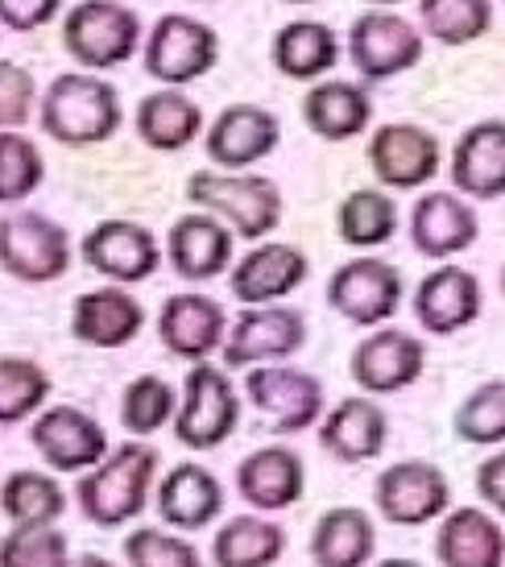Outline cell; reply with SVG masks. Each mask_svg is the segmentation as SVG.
Masks as SVG:
<instances>
[{
  "label": "cell",
  "instance_id": "obj_1",
  "mask_svg": "<svg viewBox=\"0 0 505 567\" xmlns=\"http://www.w3.org/2000/svg\"><path fill=\"white\" fill-rule=\"evenodd\" d=\"M121 125V104L104 80L92 75H59L42 100V128L71 145L104 142Z\"/></svg>",
  "mask_w": 505,
  "mask_h": 567
},
{
  "label": "cell",
  "instance_id": "obj_2",
  "mask_svg": "<svg viewBox=\"0 0 505 567\" xmlns=\"http://www.w3.org/2000/svg\"><path fill=\"white\" fill-rule=\"evenodd\" d=\"M187 195H190V204L220 212L224 220L249 240L274 233L278 220H282V195H278V187H274L269 178H261V174L199 171V174H190Z\"/></svg>",
  "mask_w": 505,
  "mask_h": 567
},
{
  "label": "cell",
  "instance_id": "obj_3",
  "mask_svg": "<svg viewBox=\"0 0 505 567\" xmlns=\"http://www.w3.org/2000/svg\"><path fill=\"white\" fill-rule=\"evenodd\" d=\"M154 464H158L154 452L142 447V443L116 447L109 464L80 485V502H83V509H87V518L100 522V526H116V522L142 514Z\"/></svg>",
  "mask_w": 505,
  "mask_h": 567
},
{
  "label": "cell",
  "instance_id": "obj_4",
  "mask_svg": "<svg viewBox=\"0 0 505 567\" xmlns=\"http://www.w3.org/2000/svg\"><path fill=\"white\" fill-rule=\"evenodd\" d=\"M348 54L364 80H394L423 59V33L414 30L406 17L390 13V9H373V13L352 21Z\"/></svg>",
  "mask_w": 505,
  "mask_h": 567
},
{
  "label": "cell",
  "instance_id": "obj_5",
  "mask_svg": "<svg viewBox=\"0 0 505 567\" xmlns=\"http://www.w3.org/2000/svg\"><path fill=\"white\" fill-rule=\"evenodd\" d=\"M240 419V402L233 381L224 378L212 364H195L187 373V398L178 410L174 435L187 447H216L233 435V426Z\"/></svg>",
  "mask_w": 505,
  "mask_h": 567
},
{
  "label": "cell",
  "instance_id": "obj_6",
  "mask_svg": "<svg viewBox=\"0 0 505 567\" xmlns=\"http://www.w3.org/2000/svg\"><path fill=\"white\" fill-rule=\"evenodd\" d=\"M216 33L212 25L195 21V17H162L154 33H150V50H145V71L162 83H190L216 63Z\"/></svg>",
  "mask_w": 505,
  "mask_h": 567
},
{
  "label": "cell",
  "instance_id": "obj_7",
  "mask_svg": "<svg viewBox=\"0 0 505 567\" xmlns=\"http://www.w3.org/2000/svg\"><path fill=\"white\" fill-rule=\"evenodd\" d=\"M137 33H142L137 17L121 4H109V0H87L66 17V50L83 66L125 63L137 47Z\"/></svg>",
  "mask_w": 505,
  "mask_h": 567
},
{
  "label": "cell",
  "instance_id": "obj_8",
  "mask_svg": "<svg viewBox=\"0 0 505 567\" xmlns=\"http://www.w3.org/2000/svg\"><path fill=\"white\" fill-rule=\"evenodd\" d=\"M328 299L344 319L352 323H385V319L398 311L402 302V274L385 261H373V257H361V261H348L332 274V286H328Z\"/></svg>",
  "mask_w": 505,
  "mask_h": 567
},
{
  "label": "cell",
  "instance_id": "obj_9",
  "mask_svg": "<svg viewBox=\"0 0 505 567\" xmlns=\"http://www.w3.org/2000/svg\"><path fill=\"white\" fill-rule=\"evenodd\" d=\"M252 406L266 414L274 431H307V426L319 419L323 410V385H319L311 373H299V369H282V364H266V369H252L249 381Z\"/></svg>",
  "mask_w": 505,
  "mask_h": 567
},
{
  "label": "cell",
  "instance_id": "obj_10",
  "mask_svg": "<svg viewBox=\"0 0 505 567\" xmlns=\"http://www.w3.org/2000/svg\"><path fill=\"white\" fill-rule=\"evenodd\" d=\"M0 261L25 282H47L66 269L71 245H66V233L59 224L21 212V216L0 220Z\"/></svg>",
  "mask_w": 505,
  "mask_h": 567
},
{
  "label": "cell",
  "instance_id": "obj_11",
  "mask_svg": "<svg viewBox=\"0 0 505 567\" xmlns=\"http://www.w3.org/2000/svg\"><path fill=\"white\" fill-rule=\"evenodd\" d=\"M447 502H452V488L435 464L406 460L378 476V509L398 526H423L440 518Z\"/></svg>",
  "mask_w": 505,
  "mask_h": 567
},
{
  "label": "cell",
  "instance_id": "obj_12",
  "mask_svg": "<svg viewBox=\"0 0 505 567\" xmlns=\"http://www.w3.org/2000/svg\"><path fill=\"white\" fill-rule=\"evenodd\" d=\"M369 166L385 187L414 190L440 174V142L419 125H381L369 142Z\"/></svg>",
  "mask_w": 505,
  "mask_h": 567
},
{
  "label": "cell",
  "instance_id": "obj_13",
  "mask_svg": "<svg viewBox=\"0 0 505 567\" xmlns=\"http://www.w3.org/2000/svg\"><path fill=\"white\" fill-rule=\"evenodd\" d=\"M423 340H414V336L398 328H385L357 344V352H352V378L369 394H398V390H406V385L423 378Z\"/></svg>",
  "mask_w": 505,
  "mask_h": 567
},
{
  "label": "cell",
  "instance_id": "obj_14",
  "mask_svg": "<svg viewBox=\"0 0 505 567\" xmlns=\"http://www.w3.org/2000/svg\"><path fill=\"white\" fill-rule=\"evenodd\" d=\"M452 183L468 199L505 195V121H476L452 150Z\"/></svg>",
  "mask_w": 505,
  "mask_h": 567
},
{
  "label": "cell",
  "instance_id": "obj_15",
  "mask_svg": "<svg viewBox=\"0 0 505 567\" xmlns=\"http://www.w3.org/2000/svg\"><path fill=\"white\" fill-rule=\"evenodd\" d=\"M414 316L426 331L435 336H452V331L468 328L481 316V282L476 274L460 266H443L426 274L414 295Z\"/></svg>",
  "mask_w": 505,
  "mask_h": 567
},
{
  "label": "cell",
  "instance_id": "obj_16",
  "mask_svg": "<svg viewBox=\"0 0 505 567\" xmlns=\"http://www.w3.org/2000/svg\"><path fill=\"white\" fill-rule=\"evenodd\" d=\"M278 116L257 104H233L207 133V158L220 166H252L278 150Z\"/></svg>",
  "mask_w": 505,
  "mask_h": 567
},
{
  "label": "cell",
  "instance_id": "obj_17",
  "mask_svg": "<svg viewBox=\"0 0 505 567\" xmlns=\"http://www.w3.org/2000/svg\"><path fill=\"white\" fill-rule=\"evenodd\" d=\"M302 340H307V323H302L299 311L261 307V311H249V316L237 319L233 340L224 348V361L233 369L252 361H278V357H290L295 348H302Z\"/></svg>",
  "mask_w": 505,
  "mask_h": 567
},
{
  "label": "cell",
  "instance_id": "obj_18",
  "mask_svg": "<svg viewBox=\"0 0 505 567\" xmlns=\"http://www.w3.org/2000/svg\"><path fill=\"white\" fill-rule=\"evenodd\" d=\"M476 233H481L476 212L452 190H431L414 204L411 237L414 249L426 252V257H456L473 245Z\"/></svg>",
  "mask_w": 505,
  "mask_h": 567
},
{
  "label": "cell",
  "instance_id": "obj_19",
  "mask_svg": "<svg viewBox=\"0 0 505 567\" xmlns=\"http://www.w3.org/2000/svg\"><path fill=\"white\" fill-rule=\"evenodd\" d=\"M83 257L100 274H109L116 282H142L158 266V245L137 224H100L92 237L83 240Z\"/></svg>",
  "mask_w": 505,
  "mask_h": 567
},
{
  "label": "cell",
  "instance_id": "obj_20",
  "mask_svg": "<svg viewBox=\"0 0 505 567\" xmlns=\"http://www.w3.org/2000/svg\"><path fill=\"white\" fill-rule=\"evenodd\" d=\"M33 443L42 447V456L54 464V468H63V473H75V468H87L95 460L104 456V431L100 423H92L87 414L71 406H59L50 410L42 423L33 426Z\"/></svg>",
  "mask_w": 505,
  "mask_h": 567
},
{
  "label": "cell",
  "instance_id": "obj_21",
  "mask_svg": "<svg viewBox=\"0 0 505 567\" xmlns=\"http://www.w3.org/2000/svg\"><path fill=\"white\" fill-rule=\"evenodd\" d=\"M435 551H440L443 567H502L505 535L485 509L464 505V509H456L452 518L443 522Z\"/></svg>",
  "mask_w": 505,
  "mask_h": 567
},
{
  "label": "cell",
  "instance_id": "obj_22",
  "mask_svg": "<svg viewBox=\"0 0 505 567\" xmlns=\"http://www.w3.org/2000/svg\"><path fill=\"white\" fill-rule=\"evenodd\" d=\"M302 121L323 142H348V137L364 133V125L373 121V100L357 83H344V80L319 83L302 100Z\"/></svg>",
  "mask_w": 505,
  "mask_h": 567
},
{
  "label": "cell",
  "instance_id": "obj_23",
  "mask_svg": "<svg viewBox=\"0 0 505 567\" xmlns=\"http://www.w3.org/2000/svg\"><path fill=\"white\" fill-rule=\"evenodd\" d=\"M307 278V257L295 245H261L233 274V295L240 302H269L290 295Z\"/></svg>",
  "mask_w": 505,
  "mask_h": 567
},
{
  "label": "cell",
  "instance_id": "obj_24",
  "mask_svg": "<svg viewBox=\"0 0 505 567\" xmlns=\"http://www.w3.org/2000/svg\"><path fill=\"white\" fill-rule=\"evenodd\" d=\"M323 447L344 464L373 460L385 447V414L369 398H344L323 423Z\"/></svg>",
  "mask_w": 505,
  "mask_h": 567
},
{
  "label": "cell",
  "instance_id": "obj_25",
  "mask_svg": "<svg viewBox=\"0 0 505 567\" xmlns=\"http://www.w3.org/2000/svg\"><path fill=\"white\" fill-rule=\"evenodd\" d=\"M224 336V311L204 295H178L162 307V340L187 361H204Z\"/></svg>",
  "mask_w": 505,
  "mask_h": 567
},
{
  "label": "cell",
  "instance_id": "obj_26",
  "mask_svg": "<svg viewBox=\"0 0 505 567\" xmlns=\"http://www.w3.org/2000/svg\"><path fill=\"white\" fill-rule=\"evenodd\" d=\"M237 485L245 502L261 509H282L302 493V460L286 447H261L240 464Z\"/></svg>",
  "mask_w": 505,
  "mask_h": 567
},
{
  "label": "cell",
  "instance_id": "obj_27",
  "mask_svg": "<svg viewBox=\"0 0 505 567\" xmlns=\"http://www.w3.org/2000/svg\"><path fill=\"white\" fill-rule=\"evenodd\" d=\"M162 518L171 526H183V530H199L207 522L220 514V485L216 476L204 473L199 464H178L166 481H162Z\"/></svg>",
  "mask_w": 505,
  "mask_h": 567
},
{
  "label": "cell",
  "instance_id": "obj_28",
  "mask_svg": "<svg viewBox=\"0 0 505 567\" xmlns=\"http://www.w3.org/2000/svg\"><path fill=\"white\" fill-rule=\"evenodd\" d=\"M171 257L183 278H216L233 257V233L212 216H183L171 233Z\"/></svg>",
  "mask_w": 505,
  "mask_h": 567
},
{
  "label": "cell",
  "instance_id": "obj_29",
  "mask_svg": "<svg viewBox=\"0 0 505 567\" xmlns=\"http://www.w3.org/2000/svg\"><path fill=\"white\" fill-rule=\"evenodd\" d=\"M373 543H378V535H373V522L364 518V509L340 505V509H328L319 518L311 555L319 567H361L373 555Z\"/></svg>",
  "mask_w": 505,
  "mask_h": 567
},
{
  "label": "cell",
  "instance_id": "obj_30",
  "mask_svg": "<svg viewBox=\"0 0 505 567\" xmlns=\"http://www.w3.org/2000/svg\"><path fill=\"white\" fill-rule=\"evenodd\" d=\"M336 33L323 21H290L274 38V66L290 80H319L336 66Z\"/></svg>",
  "mask_w": 505,
  "mask_h": 567
},
{
  "label": "cell",
  "instance_id": "obj_31",
  "mask_svg": "<svg viewBox=\"0 0 505 567\" xmlns=\"http://www.w3.org/2000/svg\"><path fill=\"white\" fill-rule=\"evenodd\" d=\"M142 302L121 295V290H95L75 307V331H80V340L95 348L128 344L142 331Z\"/></svg>",
  "mask_w": 505,
  "mask_h": 567
},
{
  "label": "cell",
  "instance_id": "obj_32",
  "mask_svg": "<svg viewBox=\"0 0 505 567\" xmlns=\"http://www.w3.org/2000/svg\"><path fill=\"white\" fill-rule=\"evenodd\" d=\"M199 125H204L199 104L178 92L145 95L142 109H137V128L154 150H183L199 133Z\"/></svg>",
  "mask_w": 505,
  "mask_h": 567
},
{
  "label": "cell",
  "instance_id": "obj_33",
  "mask_svg": "<svg viewBox=\"0 0 505 567\" xmlns=\"http://www.w3.org/2000/svg\"><path fill=\"white\" fill-rule=\"evenodd\" d=\"M419 13L443 47H468L493 30V0H419Z\"/></svg>",
  "mask_w": 505,
  "mask_h": 567
},
{
  "label": "cell",
  "instance_id": "obj_34",
  "mask_svg": "<svg viewBox=\"0 0 505 567\" xmlns=\"http://www.w3.org/2000/svg\"><path fill=\"white\" fill-rule=\"evenodd\" d=\"M286 538L278 526L261 518H233L216 535V564L220 567H269L282 555Z\"/></svg>",
  "mask_w": 505,
  "mask_h": 567
},
{
  "label": "cell",
  "instance_id": "obj_35",
  "mask_svg": "<svg viewBox=\"0 0 505 567\" xmlns=\"http://www.w3.org/2000/svg\"><path fill=\"white\" fill-rule=\"evenodd\" d=\"M340 237L357 249H373V245H385L398 228V207L390 195L381 190H352L344 204H340Z\"/></svg>",
  "mask_w": 505,
  "mask_h": 567
},
{
  "label": "cell",
  "instance_id": "obj_36",
  "mask_svg": "<svg viewBox=\"0 0 505 567\" xmlns=\"http://www.w3.org/2000/svg\"><path fill=\"white\" fill-rule=\"evenodd\" d=\"M456 435L464 443H476V447L505 440V381H485L460 402Z\"/></svg>",
  "mask_w": 505,
  "mask_h": 567
},
{
  "label": "cell",
  "instance_id": "obj_37",
  "mask_svg": "<svg viewBox=\"0 0 505 567\" xmlns=\"http://www.w3.org/2000/svg\"><path fill=\"white\" fill-rule=\"evenodd\" d=\"M4 509L9 518H17L21 526H47L50 518L63 514V493L54 481L38 473H17L9 485H4Z\"/></svg>",
  "mask_w": 505,
  "mask_h": 567
},
{
  "label": "cell",
  "instance_id": "obj_38",
  "mask_svg": "<svg viewBox=\"0 0 505 567\" xmlns=\"http://www.w3.org/2000/svg\"><path fill=\"white\" fill-rule=\"evenodd\" d=\"M47 373L30 361H0V423L25 419L47 398Z\"/></svg>",
  "mask_w": 505,
  "mask_h": 567
},
{
  "label": "cell",
  "instance_id": "obj_39",
  "mask_svg": "<svg viewBox=\"0 0 505 567\" xmlns=\"http://www.w3.org/2000/svg\"><path fill=\"white\" fill-rule=\"evenodd\" d=\"M0 567H71L66 538L47 526H25L0 543Z\"/></svg>",
  "mask_w": 505,
  "mask_h": 567
},
{
  "label": "cell",
  "instance_id": "obj_40",
  "mask_svg": "<svg viewBox=\"0 0 505 567\" xmlns=\"http://www.w3.org/2000/svg\"><path fill=\"white\" fill-rule=\"evenodd\" d=\"M42 183V158L25 137L0 133V204L25 199Z\"/></svg>",
  "mask_w": 505,
  "mask_h": 567
},
{
  "label": "cell",
  "instance_id": "obj_41",
  "mask_svg": "<svg viewBox=\"0 0 505 567\" xmlns=\"http://www.w3.org/2000/svg\"><path fill=\"white\" fill-rule=\"evenodd\" d=\"M174 414V390L158 378H142L125 394V426L128 431H158Z\"/></svg>",
  "mask_w": 505,
  "mask_h": 567
},
{
  "label": "cell",
  "instance_id": "obj_42",
  "mask_svg": "<svg viewBox=\"0 0 505 567\" xmlns=\"http://www.w3.org/2000/svg\"><path fill=\"white\" fill-rule=\"evenodd\" d=\"M128 564L133 567H199L195 547L178 543V538L162 535V530H137L125 543Z\"/></svg>",
  "mask_w": 505,
  "mask_h": 567
},
{
  "label": "cell",
  "instance_id": "obj_43",
  "mask_svg": "<svg viewBox=\"0 0 505 567\" xmlns=\"http://www.w3.org/2000/svg\"><path fill=\"white\" fill-rule=\"evenodd\" d=\"M33 100V80L13 63H0V125H21Z\"/></svg>",
  "mask_w": 505,
  "mask_h": 567
},
{
  "label": "cell",
  "instance_id": "obj_44",
  "mask_svg": "<svg viewBox=\"0 0 505 567\" xmlns=\"http://www.w3.org/2000/svg\"><path fill=\"white\" fill-rule=\"evenodd\" d=\"M59 9V0H0V21L9 25V30H38V25H47L50 17Z\"/></svg>",
  "mask_w": 505,
  "mask_h": 567
},
{
  "label": "cell",
  "instance_id": "obj_45",
  "mask_svg": "<svg viewBox=\"0 0 505 567\" xmlns=\"http://www.w3.org/2000/svg\"><path fill=\"white\" fill-rule=\"evenodd\" d=\"M476 493H481L497 514H505V452L489 456L476 468Z\"/></svg>",
  "mask_w": 505,
  "mask_h": 567
},
{
  "label": "cell",
  "instance_id": "obj_46",
  "mask_svg": "<svg viewBox=\"0 0 505 567\" xmlns=\"http://www.w3.org/2000/svg\"><path fill=\"white\" fill-rule=\"evenodd\" d=\"M71 567H112V564H104L100 555H87V559H80V564H71Z\"/></svg>",
  "mask_w": 505,
  "mask_h": 567
},
{
  "label": "cell",
  "instance_id": "obj_47",
  "mask_svg": "<svg viewBox=\"0 0 505 567\" xmlns=\"http://www.w3.org/2000/svg\"><path fill=\"white\" fill-rule=\"evenodd\" d=\"M378 567H419V564H411V559H385V564H378Z\"/></svg>",
  "mask_w": 505,
  "mask_h": 567
},
{
  "label": "cell",
  "instance_id": "obj_48",
  "mask_svg": "<svg viewBox=\"0 0 505 567\" xmlns=\"http://www.w3.org/2000/svg\"><path fill=\"white\" fill-rule=\"evenodd\" d=\"M369 4H381V9H385V4H402V0H369Z\"/></svg>",
  "mask_w": 505,
  "mask_h": 567
},
{
  "label": "cell",
  "instance_id": "obj_49",
  "mask_svg": "<svg viewBox=\"0 0 505 567\" xmlns=\"http://www.w3.org/2000/svg\"><path fill=\"white\" fill-rule=\"evenodd\" d=\"M286 4H311V0H286Z\"/></svg>",
  "mask_w": 505,
  "mask_h": 567
},
{
  "label": "cell",
  "instance_id": "obj_50",
  "mask_svg": "<svg viewBox=\"0 0 505 567\" xmlns=\"http://www.w3.org/2000/svg\"><path fill=\"white\" fill-rule=\"evenodd\" d=\"M502 295H505V269H502Z\"/></svg>",
  "mask_w": 505,
  "mask_h": 567
}]
</instances>
